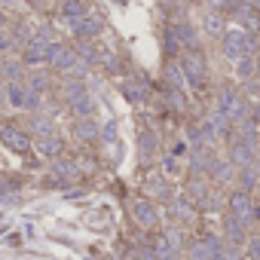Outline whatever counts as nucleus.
I'll return each instance as SVG.
<instances>
[{
    "instance_id": "nucleus-30",
    "label": "nucleus",
    "mask_w": 260,
    "mask_h": 260,
    "mask_svg": "<svg viewBox=\"0 0 260 260\" xmlns=\"http://www.w3.org/2000/svg\"><path fill=\"white\" fill-rule=\"evenodd\" d=\"M169 83H175V86H181V83H184V74H181V68H178V64H172V68H169Z\"/></svg>"
},
{
    "instance_id": "nucleus-33",
    "label": "nucleus",
    "mask_w": 260,
    "mask_h": 260,
    "mask_svg": "<svg viewBox=\"0 0 260 260\" xmlns=\"http://www.w3.org/2000/svg\"><path fill=\"white\" fill-rule=\"evenodd\" d=\"M175 214H178V217H184V220H187V217H190V205H187V202H184V199H178V202H175Z\"/></svg>"
},
{
    "instance_id": "nucleus-29",
    "label": "nucleus",
    "mask_w": 260,
    "mask_h": 260,
    "mask_svg": "<svg viewBox=\"0 0 260 260\" xmlns=\"http://www.w3.org/2000/svg\"><path fill=\"white\" fill-rule=\"evenodd\" d=\"M101 135H104V141H107V144H110V141H116V122H104Z\"/></svg>"
},
{
    "instance_id": "nucleus-31",
    "label": "nucleus",
    "mask_w": 260,
    "mask_h": 260,
    "mask_svg": "<svg viewBox=\"0 0 260 260\" xmlns=\"http://www.w3.org/2000/svg\"><path fill=\"white\" fill-rule=\"evenodd\" d=\"M34 125H37V132H40L43 138H49V135H52V122H49V119H37Z\"/></svg>"
},
{
    "instance_id": "nucleus-38",
    "label": "nucleus",
    "mask_w": 260,
    "mask_h": 260,
    "mask_svg": "<svg viewBox=\"0 0 260 260\" xmlns=\"http://www.w3.org/2000/svg\"><path fill=\"white\" fill-rule=\"evenodd\" d=\"M223 4H226V0H208V7H211V10H217V7H223Z\"/></svg>"
},
{
    "instance_id": "nucleus-4",
    "label": "nucleus",
    "mask_w": 260,
    "mask_h": 260,
    "mask_svg": "<svg viewBox=\"0 0 260 260\" xmlns=\"http://www.w3.org/2000/svg\"><path fill=\"white\" fill-rule=\"evenodd\" d=\"M230 208H233V217L239 223H248L254 217V205H251V196L248 193H233L230 196Z\"/></svg>"
},
{
    "instance_id": "nucleus-8",
    "label": "nucleus",
    "mask_w": 260,
    "mask_h": 260,
    "mask_svg": "<svg viewBox=\"0 0 260 260\" xmlns=\"http://www.w3.org/2000/svg\"><path fill=\"white\" fill-rule=\"evenodd\" d=\"M132 211H135V220H138L141 226H153V223H156V208H153L147 199H138V202L132 205Z\"/></svg>"
},
{
    "instance_id": "nucleus-21",
    "label": "nucleus",
    "mask_w": 260,
    "mask_h": 260,
    "mask_svg": "<svg viewBox=\"0 0 260 260\" xmlns=\"http://www.w3.org/2000/svg\"><path fill=\"white\" fill-rule=\"evenodd\" d=\"M141 150H144V156H153V150H156V135L150 132H141Z\"/></svg>"
},
{
    "instance_id": "nucleus-18",
    "label": "nucleus",
    "mask_w": 260,
    "mask_h": 260,
    "mask_svg": "<svg viewBox=\"0 0 260 260\" xmlns=\"http://www.w3.org/2000/svg\"><path fill=\"white\" fill-rule=\"evenodd\" d=\"M77 135H80V138H86V141H89V138H95V135H98V122H95L92 116H83V119L77 122Z\"/></svg>"
},
{
    "instance_id": "nucleus-19",
    "label": "nucleus",
    "mask_w": 260,
    "mask_h": 260,
    "mask_svg": "<svg viewBox=\"0 0 260 260\" xmlns=\"http://www.w3.org/2000/svg\"><path fill=\"white\" fill-rule=\"evenodd\" d=\"M236 74H239V80H251L254 77V58H239V68H236Z\"/></svg>"
},
{
    "instance_id": "nucleus-42",
    "label": "nucleus",
    "mask_w": 260,
    "mask_h": 260,
    "mask_svg": "<svg viewBox=\"0 0 260 260\" xmlns=\"http://www.w3.org/2000/svg\"><path fill=\"white\" fill-rule=\"evenodd\" d=\"M4 25H7V16H4V13H0V28H4Z\"/></svg>"
},
{
    "instance_id": "nucleus-32",
    "label": "nucleus",
    "mask_w": 260,
    "mask_h": 260,
    "mask_svg": "<svg viewBox=\"0 0 260 260\" xmlns=\"http://www.w3.org/2000/svg\"><path fill=\"white\" fill-rule=\"evenodd\" d=\"M166 46H169V49H181V43H178V34H175V28H169V31H166Z\"/></svg>"
},
{
    "instance_id": "nucleus-34",
    "label": "nucleus",
    "mask_w": 260,
    "mask_h": 260,
    "mask_svg": "<svg viewBox=\"0 0 260 260\" xmlns=\"http://www.w3.org/2000/svg\"><path fill=\"white\" fill-rule=\"evenodd\" d=\"M4 77H7V80H16V77H19V64L7 61V64H4Z\"/></svg>"
},
{
    "instance_id": "nucleus-27",
    "label": "nucleus",
    "mask_w": 260,
    "mask_h": 260,
    "mask_svg": "<svg viewBox=\"0 0 260 260\" xmlns=\"http://www.w3.org/2000/svg\"><path fill=\"white\" fill-rule=\"evenodd\" d=\"M211 125L217 128V132H220V135H226V128H230V119H226L223 113H214V119H211Z\"/></svg>"
},
{
    "instance_id": "nucleus-15",
    "label": "nucleus",
    "mask_w": 260,
    "mask_h": 260,
    "mask_svg": "<svg viewBox=\"0 0 260 260\" xmlns=\"http://www.w3.org/2000/svg\"><path fill=\"white\" fill-rule=\"evenodd\" d=\"M251 153H254V147H251V144H245V141H239V144L233 147V162L245 169V166H251Z\"/></svg>"
},
{
    "instance_id": "nucleus-16",
    "label": "nucleus",
    "mask_w": 260,
    "mask_h": 260,
    "mask_svg": "<svg viewBox=\"0 0 260 260\" xmlns=\"http://www.w3.org/2000/svg\"><path fill=\"white\" fill-rule=\"evenodd\" d=\"M175 34H178V43H181V46H196V31H193V25L181 22V25H175Z\"/></svg>"
},
{
    "instance_id": "nucleus-20",
    "label": "nucleus",
    "mask_w": 260,
    "mask_h": 260,
    "mask_svg": "<svg viewBox=\"0 0 260 260\" xmlns=\"http://www.w3.org/2000/svg\"><path fill=\"white\" fill-rule=\"evenodd\" d=\"M52 172H55V178H58V181H71V178L77 175V166H74V162H58Z\"/></svg>"
},
{
    "instance_id": "nucleus-5",
    "label": "nucleus",
    "mask_w": 260,
    "mask_h": 260,
    "mask_svg": "<svg viewBox=\"0 0 260 260\" xmlns=\"http://www.w3.org/2000/svg\"><path fill=\"white\" fill-rule=\"evenodd\" d=\"M0 138H4V144H7L10 150H16V153L31 150V138H28L25 132H19V128H4V132H0Z\"/></svg>"
},
{
    "instance_id": "nucleus-1",
    "label": "nucleus",
    "mask_w": 260,
    "mask_h": 260,
    "mask_svg": "<svg viewBox=\"0 0 260 260\" xmlns=\"http://www.w3.org/2000/svg\"><path fill=\"white\" fill-rule=\"evenodd\" d=\"M254 49V37L245 31H226L223 34V55L226 58H245Z\"/></svg>"
},
{
    "instance_id": "nucleus-14",
    "label": "nucleus",
    "mask_w": 260,
    "mask_h": 260,
    "mask_svg": "<svg viewBox=\"0 0 260 260\" xmlns=\"http://www.w3.org/2000/svg\"><path fill=\"white\" fill-rule=\"evenodd\" d=\"M37 153H43V156H55V153H61V141L55 138V135H49V138H37Z\"/></svg>"
},
{
    "instance_id": "nucleus-25",
    "label": "nucleus",
    "mask_w": 260,
    "mask_h": 260,
    "mask_svg": "<svg viewBox=\"0 0 260 260\" xmlns=\"http://www.w3.org/2000/svg\"><path fill=\"white\" fill-rule=\"evenodd\" d=\"M242 184H245V190H251V187L257 184V172H254L251 166H245V169H242Z\"/></svg>"
},
{
    "instance_id": "nucleus-23",
    "label": "nucleus",
    "mask_w": 260,
    "mask_h": 260,
    "mask_svg": "<svg viewBox=\"0 0 260 260\" xmlns=\"http://www.w3.org/2000/svg\"><path fill=\"white\" fill-rule=\"evenodd\" d=\"M34 40H40V43H46V46H52V43H58V40H55V31H52L49 25H43V28H40L37 34H34Z\"/></svg>"
},
{
    "instance_id": "nucleus-43",
    "label": "nucleus",
    "mask_w": 260,
    "mask_h": 260,
    "mask_svg": "<svg viewBox=\"0 0 260 260\" xmlns=\"http://www.w3.org/2000/svg\"><path fill=\"white\" fill-rule=\"evenodd\" d=\"M4 4H13V0H4Z\"/></svg>"
},
{
    "instance_id": "nucleus-17",
    "label": "nucleus",
    "mask_w": 260,
    "mask_h": 260,
    "mask_svg": "<svg viewBox=\"0 0 260 260\" xmlns=\"http://www.w3.org/2000/svg\"><path fill=\"white\" fill-rule=\"evenodd\" d=\"M25 98H28V89L19 86V83H10V89H7V101H10L13 107H25Z\"/></svg>"
},
{
    "instance_id": "nucleus-6",
    "label": "nucleus",
    "mask_w": 260,
    "mask_h": 260,
    "mask_svg": "<svg viewBox=\"0 0 260 260\" xmlns=\"http://www.w3.org/2000/svg\"><path fill=\"white\" fill-rule=\"evenodd\" d=\"M101 28H104V22L98 16H89V13L74 22V34L77 37H95V34H101Z\"/></svg>"
},
{
    "instance_id": "nucleus-12",
    "label": "nucleus",
    "mask_w": 260,
    "mask_h": 260,
    "mask_svg": "<svg viewBox=\"0 0 260 260\" xmlns=\"http://www.w3.org/2000/svg\"><path fill=\"white\" fill-rule=\"evenodd\" d=\"M61 13H64V19H71V22L83 19V16H86V0H64V4H61Z\"/></svg>"
},
{
    "instance_id": "nucleus-41",
    "label": "nucleus",
    "mask_w": 260,
    "mask_h": 260,
    "mask_svg": "<svg viewBox=\"0 0 260 260\" xmlns=\"http://www.w3.org/2000/svg\"><path fill=\"white\" fill-rule=\"evenodd\" d=\"M211 260H226V254H223V251H220V254H214V257H211Z\"/></svg>"
},
{
    "instance_id": "nucleus-10",
    "label": "nucleus",
    "mask_w": 260,
    "mask_h": 260,
    "mask_svg": "<svg viewBox=\"0 0 260 260\" xmlns=\"http://www.w3.org/2000/svg\"><path fill=\"white\" fill-rule=\"evenodd\" d=\"M46 58H49V46L40 43V40H31L28 49H25V61H28V64H40V61H46Z\"/></svg>"
},
{
    "instance_id": "nucleus-11",
    "label": "nucleus",
    "mask_w": 260,
    "mask_h": 260,
    "mask_svg": "<svg viewBox=\"0 0 260 260\" xmlns=\"http://www.w3.org/2000/svg\"><path fill=\"white\" fill-rule=\"evenodd\" d=\"M71 110L83 119V116H89L92 113V98L86 95V92H77V95H71Z\"/></svg>"
},
{
    "instance_id": "nucleus-2",
    "label": "nucleus",
    "mask_w": 260,
    "mask_h": 260,
    "mask_svg": "<svg viewBox=\"0 0 260 260\" xmlns=\"http://www.w3.org/2000/svg\"><path fill=\"white\" fill-rule=\"evenodd\" d=\"M217 113H223L230 122H242V116H245V104H242V98H239L236 92H223L220 101H217Z\"/></svg>"
},
{
    "instance_id": "nucleus-7",
    "label": "nucleus",
    "mask_w": 260,
    "mask_h": 260,
    "mask_svg": "<svg viewBox=\"0 0 260 260\" xmlns=\"http://www.w3.org/2000/svg\"><path fill=\"white\" fill-rule=\"evenodd\" d=\"M181 74L196 86V83H202V74H205V64H202V58L196 55V52H190L187 58H184V68H181Z\"/></svg>"
},
{
    "instance_id": "nucleus-13",
    "label": "nucleus",
    "mask_w": 260,
    "mask_h": 260,
    "mask_svg": "<svg viewBox=\"0 0 260 260\" xmlns=\"http://www.w3.org/2000/svg\"><path fill=\"white\" fill-rule=\"evenodd\" d=\"M122 95H125L128 101H144L147 86H144V83H135V80H125V83H122Z\"/></svg>"
},
{
    "instance_id": "nucleus-36",
    "label": "nucleus",
    "mask_w": 260,
    "mask_h": 260,
    "mask_svg": "<svg viewBox=\"0 0 260 260\" xmlns=\"http://www.w3.org/2000/svg\"><path fill=\"white\" fill-rule=\"evenodd\" d=\"M37 104H40V98H37V92H28V98H25V107H28V110H34Z\"/></svg>"
},
{
    "instance_id": "nucleus-40",
    "label": "nucleus",
    "mask_w": 260,
    "mask_h": 260,
    "mask_svg": "<svg viewBox=\"0 0 260 260\" xmlns=\"http://www.w3.org/2000/svg\"><path fill=\"white\" fill-rule=\"evenodd\" d=\"M242 4H248V7H254V10H260V0H242Z\"/></svg>"
},
{
    "instance_id": "nucleus-26",
    "label": "nucleus",
    "mask_w": 260,
    "mask_h": 260,
    "mask_svg": "<svg viewBox=\"0 0 260 260\" xmlns=\"http://www.w3.org/2000/svg\"><path fill=\"white\" fill-rule=\"evenodd\" d=\"M226 233H230L233 242H239V239H242V223H239L236 217H230V220H226Z\"/></svg>"
},
{
    "instance_id": "nucleus-39",
    "label": "nucleus",
    "mask_w": 260,
    "mask_h": 260,
    "mask_svg": "<svg viewBox=\"0 0 260 260\" xmlns=\"http://www.w3.org/2000/svg\"><path fill=\"white\" fill-rule=\"evenodd\" d=\"M31 4H34V7H40V10H46V7H49V0H31Z\"/></svg>"
},
{
    "instance_id": "nucleus-3",
    "label": "nucleus",
    "mask_w": 260,
    "mask_h": 260,
    "mask_svg": "<svg viewBox=\"0 0 260 260\" xmlns=\"http://www.w3.org/2000/svg\"><path fill=\"white\" fill-rule=\"evenodd\" d=\"M52 68H58V71H71L74 64H77V52L74 49H68V46H61V43H52L49 46V58H46Z\"/></svg>"
},
{
    "instance_id": "nucleus-37",
    "label": "nucleus",
    "mask_w": 260,
    "mask_h": 260,
    "mask_svg": "<svg viewBox=\"0 0 260 260\" xmlns=\"http://www.w3.org/2000/svg\"><path fill=\"white\" fill-rule=\"evenodd\" d=\"M251 257L260 260V239H251Z\"/></svg>"
},
{
    "instance_id": "nucleus-9",
    "label": "nucleus",
    "mask_w": 260,
    "mask_h": 260,
    "mask_svg": "<svg viewBox=\"0 0 260 260\" xmlns=\"http://www.w3.org/2000/svg\"><path fill=\"white\" fill-rule=\"evenodd\" d=\"M236 19L248 28V31H257L260 28V13L254 10V7H248V4H239V10H236Z\"/></svg>"
},
{
    "instance_id": "nucleus-22",
    "label": "nucleus",
    "mask_w": 260,
    "mask_h": 260,
    "mask_svg": "<svg viewBox=\"0 0 260 260\" xmlns=\"http://www.w3.org/2000/svg\"><path fill=\"white\" fill-rule=\"evenodd\" d=\"M190 257H193V260H211V257H214V251H211L205 242H196V245H193V251H190Z\"/></svg>"
},
{
    "instance_id": "nucleus-24",
    "label": "nucleus",
    "mask_w": 260,
    "mask_h": 260,
    "mask_svg": "<svg viewBox=\"0 0 260 260\" xmlns=\"http://www.w3.org/2000/svg\"><path fill=\"white\" fill-rule=\"evenodd\" d=\"M220 25H223V22H220L217 13H208V16H205V31H208V34H220Z\"/></svg>"
},
{
    "instance_id": "nucleus-35",
    "label": "nucleus",
    "mask_w": 260,
    "mask_h": 260,
    "mask_svg": "<svg viewBox=\"0 0 260 260\" xmlns=\"http://www.w3.org/2000/svg\"><path fill=\"white\" fill-rule=\"evenodd\" d=\"M31 86H34V89H43V86H46V77H43V74H31Z\"/></svg>"
},
{
    "instance_id": "nucleus-28",
    "label": "nucleus",
    "mask_w": 260,
    "mask_h": 260,
    "mask_svg": "<svg viewBox=\"0 0 260 260\" xmlns=\"http://www.w3.org/2000/svg\"><path fill=\"white\" fill-rule=\"evenodd\" d=\"M205 169H211V162L202 153H193V172H205Z\"/></svg>"
}]
</instances>
